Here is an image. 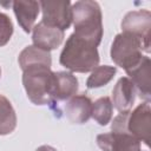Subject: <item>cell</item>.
I'll use <instances>...</instances> for the list:
<instances>
[{
  "label": "cell",
  "mask_w": 151,
  "mask_h": 151,
  "mask_svg": "<svg viewBox=\"0 0 151 151\" xmlns=\"http://www.w3.org/2000/svg\"><path fill=\"white\" fill-rule=\"evenodd\" d=\"M97 145L103 151H142L140 142L126 132L98 134Z\"/></svg>",
  "instance_id": "8"
},
{
  "label": "cell",
  "mask_w": 151,
  "mask_h": 151,
  "mask_svg": "<svg viewBox=\"0 0 151 151\" xmlns=\"http://www.w3.org/2000/svg\"><path fill=\"white\" fill-rule=\"evenodd\" d=\"M0 77H1V68H0Z\"/></svg>",
  "instance_id": "21"
},
{
  "label": "cell",
  "mask_w": 151,
  "mask_h": 151,
  "mask_svg": "<svg viewBox=\"0 0 151 151\" xmlns=\"http://www.w3.org/2000/svg\"><path fill=\"white\" fill-rule=\"evenodd\" d=\"M12 7H13L14 14L17 17V20H18V24L20 25V27L26 33H29L33 29L34 22L40 12L39 1L17 0V1L12 2Z\"/></svg>",
  "instance_id": "14"
},
{
  "label": "cell",
  "mask_w": 151,
  "mask_h": 151,
  "mask_svg": "<svg viewBox=\"0 0 151 151\" xmlns=\"http://www.w3.org/2000/svg\"><path fill=\"white\" fill-rule=\"evenodd\" d=\"M64 38H65L64 31L57 27L46 25L42 21L38 22L32 29L33 45L47 52L58 48L61 45Z\"/></svg>",
  "instance_id": "10"
},
{
  "label": "cell",
  "mask_w": 151,
  "mask_h": 151,
  "mask_svg": "<svg viewBox=\"0 0 151 151\" xmlns=\"http://www.w3.org/2000/svg\"><path fill=\"white\" fill-rule=\"evenodd\" d=\"M92 101L85 94L73 96L64 106L65 114L72 124H85L92 113Z\"/></svg>",
  "instance_id": "13"
},
{
  "label": "cell",
  "mask_w": 151,
  "mask_h": 151,
  "mask_svg": "<svg viewBox=\"0 0 151 151\" xmlns=\"http://www.w3.org/2000/svg\"><path fill=\"white\" fill-rule=\"evenodd\" d=\"M17 113L11 101L0 94V136L12 133L17 127Z\"/></svg>",
  "instance_id": "16"
},
{
  "label": "cell",
  "mask_w": 151,
  "mask_h": 151,
  "mask_svg": "<svg viewBox=\"0 0 151 151\" xmlns=\"http://www.w3.org/2000/svg\"><path fill=\"white\" fill-rule=\"evenodd\" d=\"M71 9L73 33L98 47L103 38V15L99 4L92 0L76 1Z\"/></svg>",
  "instance_id": "1"
},
{
  "label": "cell",
  "mask_w": 151,
  "mask_h": 151,
  "mask_svg": "<svg viewBox=\"0 0 151 151\" xmlns=\"http://www.w3.org/2000/svg\"><path fill=\"white\" fill-rule=\"evenodd\" d=\"M136 99V90L127 77H122L112 90V105L119 113L130 112Z\"/></svg>",
  "instance_id": "12"
},
{
  "label": "cell",
  "mask_w": 151,
  "mask_h": 151,
  "mask_svg": "<svg viewBox=\"0 0 151 151\" xmlns=\"http://www.w3.org/2000/svg\"><path fill=\"white\" fill-rule=\"evenodd\" d=\"M126 132L150 146L151 139V107L149 101L139 104L133 111L127 112L125 120Z\"/></svg>",
  "instance_id": "5"
},
{
  "label": "cell",
  "mask_w": 151,
  "mask_h": 151,
  "mask_svg": "<svg viewBox=\"0 0 151 151\" xmlns=\"http://www.w3.org/2000/svg\"><path fill=\"white\" fill-rule=\"evenodd\" d=\"M13 24L9 17L0 12V47L8 44L13 34Z\"/></svg>",
  "instance_id": "19"
},
{
  "label": "cell",
  "mask_w": 151,
  "mask_h": 151,
  "mask_svg": "<svg viewBox=\"0 0 151 151\" xmlns=\"http://www.w3.org/2000/svg\"><path fill=\"white\" fill-rule=\"evenodd\" d=\"M79 87L78 79L72 72L60 71L54 72V84L52 91V105H58L60 101H67L77 94Z\"/></svg>",
  "instance_id": "11"
},
{
  "label": "cell",
  "mask_w": 151,
  "mask_h": 151,
  "mask_svg": "<svg viewBox=\"0 0 151 151\" xmlns=\"http://www.w3.org/2000/svg\"><path fill=\"white\" fill-rule=\"evenodd\" d=\"M112 112H113V105L111 99L109 97H101L92 104L91 117L100 126H105L111 122Z\"/></svg>",
  "instance_id": "18"
},
{
  "label": "cell",
  "mask_w": 151,
  "mask_h": 151,
  "mask_svg": "<svg viewBox=\"0 0 151 151\" xmlns=\"http://www.w3.org/2000/svg\"><path fill=\"white\" fill-rule=\"evenodd\" d=\"M97 46L72 33L66 40L59 57V63L71 72H91L99 64Z\"/></svg>",
  "instance_id": "2"
},
{
  "label": "cell",
  "mask_w": 151,
  "mask_h": 151,
  "mask_svg": "<svg viewBox=\"0 0 151 151\" xmlns=\"http://www.w3.org/2000/svg\"><path fill=\"white\" fill-rule=\"evenodd\" d=\"M42 11V22L65 32L72 22V4L68 0L39 1Z\"/></svg>",
  "instance_id": "7"
},
{
  "label": "cell",
  "mask_w": 151,
  "mask_h": 151,
  "mask_svg": "<svg viewBox=\"0 0 151 151\" xmlns=\"http://www.w3.org/2000/svg\"><path fill=\"white\" fill-rule=\"evenodd\" d=\"M35 151H57V149H54V147L51 146V145H41V146H39Z\"/></svg>",
  "instance_id": "20"
},
{
  "label": "cell",
  "mask_w": 151,
  "mask_h": 151,
  "mask_svg": "<svg viewBox=\"0 0 151 151\" xmlns=\"http://www.w3.org/2000/svg\"><path fill=\"white\" fill-rule=\"evenodd\" d=\"M122 31L139 38L143 42L144 51L150 52V31H151V13L147 9L130 11L122 20Z\"/></svg>",
  "instance_id": "6"
},
{
  "label": "cell",
  "mask_w": 151,
  "mask_h": 151,
  "mask_svg": "<svg viewBox=\"0 0 151 151\" xmlns=\"http://www.w3.org/2000/svg\"><path fill=\"white\" fill-rule=\"evenodd\" d=\"M54 72L48 67H32L22 71V85L27 98L35 105H51Z\"/></svg>",
  "instance_id": "3"
},
{
  "label": "cell",
  "mask_w": 151,
  "mask_h": 151,
  "mask_svg": "<svg viewBox=\"0 0 151 151\" xmlns=\"http://www.w3.org/2000/svg\"><path fill=\"white\" fill-rule=\"evenodd\" d=\"M143 51L144 46L139 38L122 32L114 37L111 45L110 55L117 66L126 71L140 61L143 58Z\"/></svg>",
  "instance_id": "4"
},
{
  "label": "cell",
  "mask_w": 151,
  "mask_h": 151,
  "mask_svg": "<svg viewBox=\"0 0 151 151\" xmlns=\"http://www.w3.org/2000/svg\"><path fill=\"white\" fill-rule=\"evenodd\" d=\"M150 58L147 55H143L140 61L134 65L133 67L126 70L125 72L127 73V78L131 80V83L134 86L136 93L139 94V97L150 103L151 98V80H150Z\"/></svg>",
  "instance_id": "9"
},
{
  "label": "cell",
  "mask_w": 151,
  "mask_h": 151,
  "mask_svg": "<svg viewBox=\"0 0 151 151\" xmlns=\"http://www.w3.org/2000/svg\"><path fill=\"white\" fill-rule=\"evenodd\" d=\"M116 72H117V68L114 66L98 65L96 68L91 71V74L86 80L87 88H98L107 85L116 76Z\"/></svg>",
  "instance_id": "17"
},
{
  "label": "cell",
  "mask_w": 151,
  "mask_h": 151,
  "mask_svg": "<svg viewBox=\"0 0 151 151\" xmlns=\"http://www.w3.org/2000/svg\"><path fill=\"white\" fill-rule=\"evenodd\" d=\"M19 66L22 71L32 67H48L51 68L52 58L51 53L41 50L34 45L26 46L18 57Z\"/></svg>",
  "instance_id": "15"
}]
</instances>
